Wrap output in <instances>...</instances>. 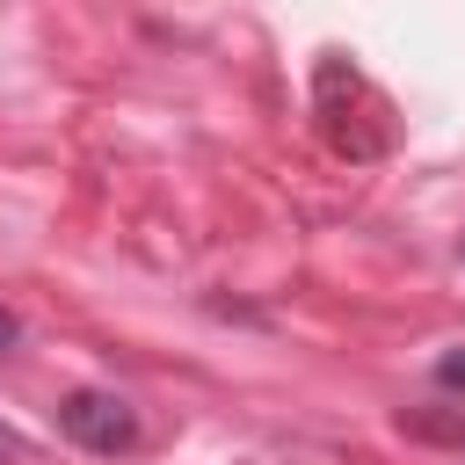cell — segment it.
Masks as SVG:
<instances>
[{"instance_id": "7a4b0ae2", "label": "cell", "mask_w": 465, "mask_h": 465, "mask_svg": "<svg viewBox=\"0 0 465 465\" xmlns=\"http://www.w3.org/2000/svg\"><path fill=\"white\" fill-rule=\"evenodd\" d=\"M58 429H65V443H80V450H94V458H116V450L138 443L131 400H124V392H102V385L65 392V400H58Z\"/></svg>"}, {"instance_id": "8992f818", "label": "cell", "mask_w": 465, "mask_h": 465, "mask_svg": "<svg viewBox=\"0 0 465 465\" xmlns=\"http://www.w3.org/2000/svg\"><path fill=\"white\" fill-rule=\"evenodd\" d=\"M458 262H465V240H458Z\"/></svg>"}, {"instance_id": "6da1fadb", "label": "cell", "mask_w": 465, "mask_h": 465, "mask_svg": "<svg viewBox=\"0 0 465 465\" xmlns=\"http://www.w3.org/2000/svg\"><path fill=\"white\" fill-rule=\"evenodd\" d=\"M312 109H320V131H327V145H334L341 160H378V153L392 145V124H385L378 87H371L341 51L320 58V73H312Z\"/></svg>"}, {"instance_id": "5b68a950", "label": "cell", "mask_w": 465, "mask_h": 465, "mask_svg": "<svg viewBox=\"0 0 465 465\" xmlns=\"http://www.w3.org/2000/svg\"><path fill=\"white\" fill-rule=\"evenodd\" d=\"M15 334H22V327H15V312H7V305H0V356H7V349H15Z\"/></svg>"}, {"instance_id": "277c9868", "label": "cell", "mask_w": 465, "mask_h": 465, "mask_svg": "<svg viewBox=\"0 0 465 465\" xmlns=\"http://www.w3.org/2000/svg\"><path fill=\"white\" fill-rule=\"evenodd\" d=\"M15 458H22V436H15L7 421H0V465H15Z\"/></svg>"}, {"instance_id": "3957f363", "label": "cell", "mask_w": 465, "mask_h": 465, "mask_svg": "<svg viewBox=\"0 0 465 465\" xmlns=\"http://www.w3.org/2000/svg\"><path fill=\"white\" fill-rule=\"evenodd\" d=\"M436 385H450V392H465V349H450V356L436 363Z\"/></svg>"}]
</instances>
